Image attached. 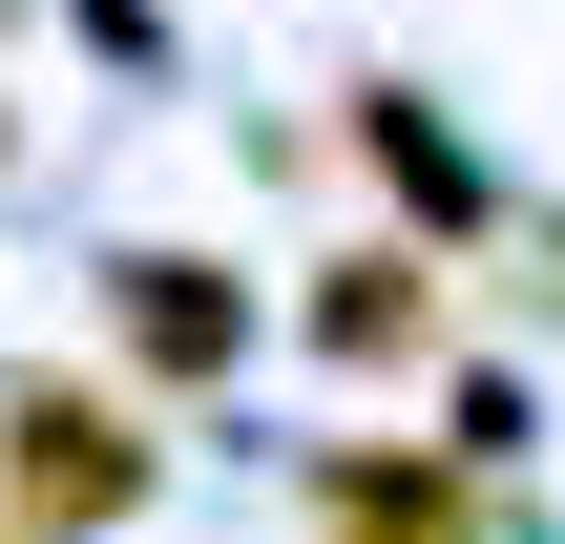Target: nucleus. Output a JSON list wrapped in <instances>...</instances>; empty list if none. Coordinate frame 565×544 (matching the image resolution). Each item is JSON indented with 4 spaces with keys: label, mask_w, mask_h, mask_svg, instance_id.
Listing matches in <instances>:
<instances>
[{
    "label": "nucleus",
    "mask_w": 565,
    "mask_h": 544,
    "mask_svg": "<svg viewBox=\"0 0 565 544\" xmlns=\"http://www.w3.org/2000/svg\"><path fill=\"white\" fill-rule=\"evenodd\" d=\"M126 335H147L168 377H210V356H231V294H210L189 252H126Z\"/></svg>",
    "instance_id": "2"
},
{
    "label": "nucleus",
    "mask_w": 565,
    "mask_h": 544,
    "mask_svg": "<svg viewBox=\"0 0 565 544\" xmlns=\"http://www.w3.org/2000/svg\"><path fill=\"white\" fill-rule=\"evenodd\" d=\"M105 503H147V440L42 377V398H21V524H105Z\"/></svg>",
    "instance_id": "1"
},
{
    "label": "nucleus",
    "mask_w": 565,
    "mask_h": 544,
    "mask_svg": "<svg viewBox=\"0 0 565 544\" xmlns=\"http://www.w3.org/2000/svg\"><path fill=\"white\" fill-rule=\"evenodd\" d=\"M335 335L398 356V335H419V252H356V273H335Z\"/></svg>",
    "instance_id": "3"
},
{
    "label": "nucleus",
    "mask_w": 565,
    "mask_h": 544,
    "mask_svg": "<svg viewBox=\"0 0 565 544\" xmlns=\"http://www.w3.org/2000/svg\"><path fill=\"white\" fill-rule=\"evenodd\" d=\"M440 524H461L440 482H335V544H440Z\"/></svg>",
    "instance_id": "4"
}]
</instances>
